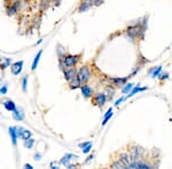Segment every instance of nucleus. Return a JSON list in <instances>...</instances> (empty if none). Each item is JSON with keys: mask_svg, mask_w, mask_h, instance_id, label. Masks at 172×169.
I'll return each mask as SVG.
<instances>
[{"mask_svg": "<svg viewBox=\"0 0 172 169\" xmlns=\"http://www.w3.org/2000/svg\"><path fill=\"white\" fill-rule=\"evenodd\" d=\"M130 154H131V159L132 161H139V160H142L146 156V150L143 147H141L140 145H137V144H133L131 145L129 150Z\"/></svg>", "mask_w": 172, "mask_h": 169, "instance_id": "1", "label": "nucleus"}, {"mask_svg": "<svg viewBox=\"0 0 172 169\" xmlns=\"http://www.w3.org/2000/svg\"><path fill=\"white\" fill-rule=\"evenodd\" d=\"M143 29L140 24H137V25H132V27H129L126 29V34L131 38V39H140L143 37Z\"/></svg>", "mask_w": 172, "mask_h": 169, "instance_id": "2", "label": "nucleus"}, {"mask_svg": "<svg viewBox=\"0 0 172 169\" xmlns=\"http://www.w3.org/2000/svg\"><path fill=\"white\" fill-rule=\"evenodd\" d=\"M77 77L79 78L82 85L89 82V80L91 79V71H89V67H87V65L80 67V69L77 71Z\"/></svg>", "mask_w": 172, "mask_h": 169, "instance_id": "3", "label": "nucleus"}, {"mask_svg": "<svg viewBox=\"0 0 172 169\" xmlns=\"http://www.w3.org/2000/svg\"><path fill=\"white\" fill-rule=\"evenodd\" d=\"M92 104L95 106H99V107H102L107 102V96L106 94L103 93H98V94H94L92 97Z\"/></svg>", "mask_w": 172, "mask_h": 169, "instance_id": "4", "label": "nucleus"}, {"mask_svg": "<svg viewBox=\"0 0 172 169\" xmlns=\"http://www.w3.org/2000/svg\"><path fill=\"white\" fill-rule=\"evenodd\" d=\"M79 57H80V55H66V56L63 57V62H64L66 69H67V67H75V65L78 63Z\"/></svg>", "mask_w": 172, "mask_h": 169, "instance_id": "5", "label": "nucleus"}, {"mask_svg": "<svg viewBox=\"0 0 172 169\" xmlns=\"http://www.w3.org/2000/svg\"><path fill=\"white\" fill-rule=\"evenodd\" d=\"M80 90H82V95H83L85 98H91V97L94 95L93 89L87 85V83H83V85L80 86Z\"/></svg>", "mask_w": 172, "mask_h": 169, "instance_id": "6", "label": "nucleus"}, {"mask_svg": "<svg viewBox=\"0 0 172 169\" xmlns=\"http://www.w3.org/2000/svg\"><path fill=\"white\" fill-rule=\"evenodd\" d=\"M22 69H23V61H19V62H15L10 65V71L14 76H19L21 72H22Z\"/></svg>", "mask_w": 172, "mask_h": 169, "instance_id": "7", "label": "nucleus"}, {"mask_svg": "<svg viewBox=\"0 0 172 169\" xmlns=\"http://www.w3.org/2000/svg\"><path fill=\"white\" fill-rule=\"evenodd\" d=\"M63 73H64V79L67 81H70V80L75 78L77 76V70L75 69V67H67V69L63 70Z\"/></svg>", "mask_w": 172, "mask_h": 169, "instance_id": "8", "label": "nucleus"}, {"mask_svg": "<svg viewBox=\"0 0 172 169\" xmlns=\"http://www.w3.org/2000/svg\"><path fill=\"white\" fill-rule=\"evenodd\" d=\"M20 1H15V2L10 3L7 6V15L8 16H13L15 14L17 13V10H19V7H20Z\"/></svg>", "mask_w": 172, "mask_h": 169, "instance_id": "9", "label": "nucleus"}, {"mask_svg": "<svg viewBox=\"0 0 172 169\" xmlns=\"http://www.w3.org/2000/svg\"><path fill=\"white\" fill-rule=\"evenodd\" d=\"M92 6H93L92 0H83L82 3L79 5V7H78L77 12H78V13H84L86 10H89Z\"/></svg>", "mask_w": 172, "mask_h": 169, "instance_id": "10", "label": "nucleus"}, {"mask_svg": "<svg viewBox=\"0 0 172 169\" xmlns=\"http://www.w3.org/2000/svg\"><path fill=\"white\" fill-rule=\"evenodd\" d=\"M119 160H121L125 166H127L129 163L132 162V159H131V154H130V152H121L119 153Z\"/></svg>", "mask_w": 172, "mask_h": 169, "instance_id": "11", "label": "nucleus"}, {"mask_svg": "<svg viewBox=\"0 0 172 169\" xmlns=\"http://www.w3.org/2000/svg\"><path fill=\"white\" fill-rule=\"evenodd\" d=\"M68 86H69L70 89H77V88H80L82 82H80L79 78L76 76L75 78H73V79L70 80V81H68Z\"/></svg>", "mask_w": 172, "mask_h": 169, "instance_id": "12", "label": "nucleus"}, {"mask_svg": "<svg viewBox=\"0 0 172 169\" xmlns=\"http://www.w3.org/2000/svg\"><path fill=\"white\" fill-rule=\"evenodd\" d=\"M129 78H130V76L129 77H124V78H111L110 81H111L115 86L121 87V86H123V85H125L126 81L129 80Z\"/></svg>", "mask_w": 172, "mask_h": 169, "instance_id": "13", "label": "nucleus"}, {"mask_svg": "<svg viewBox=\"0 0 172 169\" xmlns=\"http://www.w3.org/2000/svg\"><path fill=\"white\" fill-rule=\"evenodd\" d=\"M13 118L16 121H22V120L24 119V113H23V110L21 109V107H19V109H15L13 111Z\"/></svg>", "mask_w": 172, "mask_h": 169, "instance_id": "14", "label": "nucleus"}, {"mask_svg": "<svg viewBox=\"0 0 172 169\" xmlns=\"http://www.w3.org/2000/svg\"><path fill=\"white\" fill-rule=\"evenodd\" d=\"M3 106H5V109L7 111H9V112H13L14 110L16 109V104L13 102L12 100H6L3 102Z\"/></svg>", "mask_w": 172, "mask_h": 169, "instance_id": "15", "label": "nucleus"}, {"mask_svg": "<svg viewBox=\"0 0 172 169\" xmlns=\"http://www.w3.org/2000/svg\"><path fill=\"white\" fill-rule=\"evenodd\" d=\"M8 132H9V135L12 137V143H13L14 146H16L17 144V135H16V132H15V127H9L8 128Z\"/></svg>", "mask_w": 172, "mask_h": 169, "instance_id": "16", "label": "nucleus"}, {"mask_svg": "<svg viewBox=\"0 0 172 169\" xmlns=\"http://www.w3.org/2000/svg\"><path fill=\"white\" fill-rule=\"evenodd\" d=\"M71 158H78V157L73 156V154H66L62 159L60 160V163H61V165H64V166H68L70 162V160H71Z\"/></svg>", "mask_w": 172, "mask_h": 169, "instance_id": "17", "label": "nucleus"}, {"mask_svg": "<svg viewBox=\"0 0 172 169\" xmlns=\"http://www.w3.org/2000/svg\"><path fill=\"white\" fill-rule=\"evenodd\" d=\"M41 54H43V50H39L38 54L36 55V57H35L33 63H32V67H31V70H32V71H35V70L37 69V67H38V63H39V60H40V57H41Z\"/></svg>", "mask_w": 172, "mask_h": 169, "instance_id": "18", "label": "nucleus"}, {"mask_svg": "<svg viewBox=\"0 0 172 169\" xmlns=\"http://www.w3.org/2000/svg\"><path fill=\"white\" fill-rule=\"evenodd\" d=\"M111 117H113V107H110V109H108L107 113L105 114V119H103V121H102V126H106L107 122L109 121Z\"/></svg>", "mask_w": 172, "mask_h": 169, "instance_id": "19", "label": "nucleus"}, {"mask_svg": "<svg viewBox=\"0 0 172 169\" xmlns=\"http://www.w3.org/2000/svg\"><path fill=\"white\" fill-rule=\"evenodd\" d=\"M146 89H147V87H145V88H140L139 85H138V86H136V87H133L132 90H131V93H130L129 95H127V97H126V98H129V97H132L133 95H134V94H137L138 92H143V90H146Z\"/></svg>", "mask_w": 172, "mask_h": 169, "instance_id": "20", "label": "nucleus"}, {"mask_svg": "<svg viewBox=\"0 0 172 169\" xmlns=\"http://www.w3.org/2000/svg\"><path fill=\"white\" fill-rule=\"evenodd\" d=\"M3 62H0V67H1V70H6L7 67L10 65V63H12V60L5 57V58H3Z\"/></svg>", "mask_w": 172, "mask_h": 169, "instance_id": "21", "label": "nucleus"}, {"mask_svg": "<svg viewBox=\"0 0 172 169\" xmlns=\"http://www.w3.org/2000/svg\"><path fill=\"white\" fill-rule=\"evenodd\" d=\"M51 0H40V10L45 12V10L50 7Z\"/></svg>", "mask_w": 172, "mask_h": 169, "instance_id": "22", "label": "nucleus"}, {"mask_svg": "<svg viewBox=\"0 0 172 169\" xmlns=\"http://www.w3.org/2000/svg\"><path fill=\"white\" fill-rule=\"evenodd\" d=\"M110 167H111V168H126L125 165H124V163H123L119 159L114 161V162L110 165Z\"/></svg>", "mask_w": 172, "mask_h": 169, "instance_id": "23", "label": "nucleus"}, {"mask_svg": "<svg viewBox=\"0 0 172 169\" xmlns=\"http://www.w3.org/2000/svg\"><path fill=\"white\" fill-rule=\"evenodd\" d=\"M35 142H36V141L30 137V138H28V139L24 141V146H25L27 149H32V146H33V144H35Z\"/></svg>", "mask_w": 172, "mask_h": 169, "instance_id": "24", "label": "nucleus"}, {"mask_svg": "<svg viewBox=\"0 0 172 169\" xmlns=\"http://www.w3.org/2000/svg\"><path fill=\"white\" fill-rule=\"evenodd\" d=\"M32 136V133L30 132V130H28V129H24L23 130V133H22V135H21V137L20 138H22L23 141H25V139H28V138H30Z\"/></svg>", "mask_w": 172, "mask_h": 169, "instance_id": "25", "label": "nucleus"}, {"mask_svg": "<svg viewBox=\"0 0 172 169\" xmlns=\"http://www.w3.org/2000/svg\"><path fill=\"white\" fill-rule=\"evenodd\" d=\"M133 88V83H127V85H125V87L122 89V93L123 94H127L129 92H131Z\"/></svg>", "mask_w": 172, "mask_h": 169, "instance_id": "26", "label": "nucleus"}, {"mask_svg": "<svg viewBox=\"0 0 172 169\" xmlns=\"http://www.w3.org/2000/svg\"><path fill=\"white\" fill-rule=\"evenodd\" d=\"M154 72H153V74H152V78H157L159 77V72L162 71V67H155V69L153 70Z\"/></svg>", "mask_w": 172, "mask_h": 169, "instance_id": "27", "label": "nucleus"}, {"mask_svg": "<svg viewBox=\"0 0 172 169\" xmlns=\"http://www.w3.org/2000/svg\"><path fill=\"white\" fill-rule=\"evenodd\" d=\"M27 86H28V76H25L22 79V89H23V92H27Z\"/></svg>", "mask_w": 172, "mask_h": 169, "instance_id": "28", "label": "nucleus"}, {"mask_svg": "<svg viewBox=\"0 0 172 169\" xmlns=\"http://www.w3.org/2000/svg\"><path fill=\"white\" fill-rule=\"evenodd\" d=\"M23 130H24V128H23V127H21V126H19V127H15V132H16V135H17V137H21V135H22V133H23Z\"/></svg>", "mask_w": 172, "mask_h": 169, "instance_id": "29", "label": "nucleus"}, {"mask_svg": "<svg viewBox=\"0 0 172 169\" xmlns=\"http://www.w3.org/2000/svg\"><path fill=\"white\" fill-rule=\"evenodd\" d=\"M91 149H92V143H89V145H86L85 147L83 149V153H89V151H91Z\"/></svg>", "mask_w": 172, "mask_h": 169, "instance_id": "30", "label": "nucleus"}, {"mask_svg": "<svg viewBox=\"0 0 172 169\" xmlns=\"http://www.w3.org/2000/svg\"><path fill=\"white\" fill-rule=\"evenodd\" d=\"M92 2L94 6H100L101 3H103V0H92Z\"/></svg>", "mask_w": 172, "mask_h": 169, "instance_id": "31", "label": "nucleus"}, {"mask_svg": "<svg viewBox=\"0 0 172 169\" xmlns=\"http://www.w3.org/2000/svg\"><path fill=\"white\" fill-rule=\"evenodd\" d=\"M7 93V86H3L0 88V95H5Z\"/></svg>", "mask_w": 172, "mask_h": 169, "instance_id": "32", "label": "nucleus"}, {"mask_svg": "<svg viewBox=\"0 0 172 169\" xmlns=\"http://www.w3.org/2000/svg\"><path fill=\"white\" fill-rule=\"evenodd\" d=\"M169 78V73H163L159 76V80H164V79H168Z\"/></svg>", "mask_w": 172, "mask_h": 169, "instance_id": "33", "label": "nucleus"}, {"mask_svg": "<svg viewBox=\"0 0 172 169\" xmlns=\"http://www.w3.org/2000/svg\"><path fill=\"white\" fill-rule=\"evenodd\" d=\"M89 143H91V142H84V143H79V144H78V146H79L80 149H84V147H85L86 145H89Z\"/></svg>", "mask_w": 172, "mask_h": 169, "instance_id": "34", "label": "nucleus"}, {"mask_svg": "<svg viewBox=\"0 0 172 169\" xmlns=\"http://www.w3.org/2000/svg\"><path fill=\"white\" fill-rule=\"evenodd\" d=\"M124 100H125V98H124V97H121V98H119V100H117V101H116L115 105H116V106H118L119 104H121V103H122V102H123V101H124Z\"/></svg>", "mask_w": 172, "mask_h": 169, "instance_id": "35", "label": "nucleus"}, {"mask_svg": "<svg viewBox=\"0 0 172 169\" xmlns=\"http://www.w3.org/2000/svg\"><path fill=\"white\" fill-rule=\"evenodd\" d=\"M92 159H93V154H91V156L87 157V159L85 160V163H86V162H89V161H91Z\"/></svg>", "mask_w": 172, "mask_h": 169, "instance_id": "36", "label": "nucleus"}, {"mask_svg": "<svg viewBox=\"0 0 172 169\" xmlns=\"http://www.w3.org/2000/svg\"><path fill=\"white\" fill-rule=\"evenodd\" d=\"M24 168H28V169H33V167L31 166V165H29V163H25V165H24Z\"/></svg>", "mask_w": 172, "mask_h": 169, "instance_id": "37", "label": "nucleus"}, {"mask_svg": "<svg viewBox=\"0 0 172 169\" xmlns=\"http://www.w3.org/2000/svg\"><path fill=\"white\" fill-rule=\"evenodd\" d=\"M41 154H35V160H40Z\"/></svg>", "mask_w": 172, "mask_h": 169, "instance_id": "38", "label": "nucleus"}, {"mask_svg": "<svg viewBox=\"0 0 172 169\" xmlns=\"http://www.w3.org/2000/svg\"><path fill=\"white\" fill-rule=\"evenodd\" d=\"M53 3H56V5H60V2H61V0H51Z\"/></svg>", "mask_w": 172, "mask_h": 169, "instance_id": "39", "label": "nucleus"}, {"mask_svg": "<svg viewBox=\"0 0 172 169\" xmlns=\"http://www.w3.org/2000/svg\"><path fill=\"white\" fill-rule=\"evenodd\" d=\"M1 61H3V57H0V62H1Z\"/></svg>", "mask_w": 172, "mask_h": 169, "instance_id": "40", "label": "nucleus"}, {"mask_svg": "<svg viewBox=\"0 0 172 169\" xmlns=\"http://www.w3.org/2000/svg\"><path fill=\"white\" fill-rule=\"evenodd\" d=\"M9 1H12V0H9Z\"/></svg>", "mask_w": 172, "mask_h": 169, "instance_id": "41", "label": "nucleus"}]
</instances>
